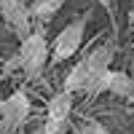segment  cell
I'll return each mask as SVG.
<instances>
[{
  "mask_svg": "<svg viewBox=\"0 0 134 134\" xmlns=\"http://www.w3.org/2000/svg\"><path fill=\"white\" fill-rule=\"evenodd\" d=\"M86 38V16H75L70 24H64L62 32L54 38V51H51V62L54 64H62L67 59H72L81 43Z\"/></svg>",
  "mask_w": 134,
  "mask_h": 134,
  "instance_id": "obj_2",
  "label": "cell"
},
{
  "mask_svg": "<svg viewBox=\"0 0 134 134\" xmlns=\"http://www.w3.org/2000/svg\"><path fill=\"white\" fill-rule=\"evenodd\" d=\"M0 14H3L5 19V24L16 32L19 38H27L30 35V5H27V0H0Z\"/></svg>",
  "mask_w": 134,
  "mask_h": 134,
  "instance_id": "obj_6",
  "label": "cell"
},
{
  "mask_svg": "<svg viewBox=\"0 0 134 134\" xmlns=\"http://www.w3.org/2000/svg\"><path fill=\"white\" fill-rule=\"evenodd\" d=\"M78 134H110L99 121H94V118H88V121H83L81 126H78Z\"/></svg>",
  "mask_w": 134,
  "mask_h": 134,
  "instance_id": "obj_9",
  "label": "cell"
},
{
  "mask_svg": "<svg viewBox=\"0 0 134 134\" xmlns=\"http://www.w3.org/2000/svg\"><path fill=\"white\" fill-rule=\"evenodd\" d=\"M102 91H110L115 97H134V78L110 67L107 75L102 78Z\"/></svg>",
  "mask_w": 134,
  "mask_h": 134,
  "instance_id": "obj_7",
  "label": "cell"
},
{
  "mask_svg": "<svg viewBox=\"0 0 134 134\" xmlns=\"http://www.w3.org/2000/svg\"><path fill=\"white\" fill-rule=\"evenodd\" d=\"M19 59H21V72L27 78H38L43 72V67L48 62V43H46V35L40 30L30 32L27 38H21Z\"/></svg>",
  "mask_w": 134,
  "mask_h": 134,
  "instance_id": "obj_1",
  "label": "cell"
},
{
  "mask_svg": "<svg viewBox=\"0 0 134 134\" xmlns=\"http://www.w3.org/2000/svg\"><path fill=\"white\" fill-rule=\"evenodd\" d=\"M30 110H32V105H30V97L24 88H19L8 99H3L0 102V134H16L21 129V124L27 121Z\"/></svg>",
  "mask_w": 134,
  "mask_h": 134,
  "instance_id": "obj_3",
  "label": "cell"
},
{
  "mask_svg": "<svg viewBox=\"0 0 134 134\" xmlns=\"http://www.w3.org/2000/svg\"><path fill=\"white\" fill-rule=\"evenodd\" d=\"M72 113V91H57L48 105H46V124H43V134H59L64 129V121Z\"/></svg>",
  "mask_w": 134,
  "mask_h": 134,
  "instance_id": "obj_5",
  "label": "cell"
},
{
  "mask_svg": "<svg viewBox=\"0 0 134 134\" xmlns=\"http://www.w3.org/2000/svg\"><path fill=\"white\" fill-rule=\"evenodd\" d=\"M115 57V43H102L97 46L94 51H88L83 62L88 67V86H86V94H102V78L107 75L110 64H113Z\"/></svg>",
  "mask_w": 134,
  "mask_h": 134,
  "instance_id": "obj_4",
  "label": "cell"
},
{
  "mask_svg": "<svg viewBox=\"0 0 134 134\" xmlns=\"http://www.w3.org/2000/svg\"><path fill=\"white\" fill-rule=\"evenodd\" d=\"M64 5V0H35L30 5V14L32 19H40V21H48L59 14V8Z\"/></svg>",
  "mask_w": 134,
  "mask_h": 134,
  "instance_id": "obj_8",
  "label": "cell"
}]
</instances>
